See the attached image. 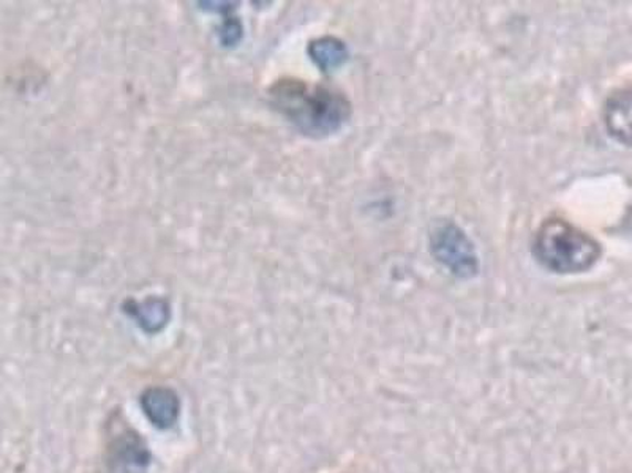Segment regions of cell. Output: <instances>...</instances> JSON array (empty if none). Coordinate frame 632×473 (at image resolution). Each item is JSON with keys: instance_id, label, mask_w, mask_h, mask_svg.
Wrapping results in <instances>:
<instances>
[{"instance_id": "6da1fadb", "label": "cell", "mask_w": 632, "mask_h": 473, "mask_svg": "<svg viewBox=\"0 0 632 473\" xmlns=\"http://www.w3.org/2000/svg\"><path fill=\"white\" fill-rule=\"evenodd\" d=\"M269 99L273 109L313 138L334 135L351 117V103L342 92L296 77L276 81L269 88Z\"/></svg>"}, {"instance_id": "7a4b0ae2", "label": "cell", "mask_w": 632, "mask_h": 473, "mask_svg": "<svg viewBox=\"0 0 632 473\" xmlns=\"http://www.w3.org/2000/svg\"><path fill=\"white\" fill-rule=\"evenodd\" d=\"M531 253L542 269L557 275L589 272L602 256L601 243L563 218H547L536 229Z\"/></svg>"}, {"instance_id": "3957f363", "label": "cell", "mask_w": 632, "mask_h": 473, "mask_svg": "<svg viewBox=\"0 0 632 473\" xmlns=\"http://www.w3.org/2000/svg\"><path fill=\"white\" fill-rule=\"evenodd\" d=\"M432 256L438 264L460 280L475 278L480 264L475 243L454 221H439L431 232Z\"/></svg>"}, {"instance_id": "277c9868", "label": "cell", "mask_w": 632, "mask_h": 473, "mask_svg": "<svg viewBox=\"0 0 632 473\" xmlns=\"http://www.w3.org/2000/svg\"><path fill=\"white\" fill-rule=\"evenodd\" d=\"M151 463V453L142 434L131 427H114L108 435V464L113 473H142Z\"/></svg>"}, {"instance_id": "5b68a950", "label": "cell", "mask_w": 632, "mask_h": 473, "mask_svg": "<svg viewBox=\"0 0 632 473\" xmlns=\"http://www.w3.org/2000/svg\"><path fill=\"white\" fill-rule=\"evenodd\" d=\"M144 416L158 430L175 427L180 416V398L173 388L154 386L146 388L139 397Z\"/></svg>"}, {"instance_id": "8992f818", "label": "cell", "mask_w": 632, "mask_h": 473, "mask_svg": "<svg viewBox=\"0 0 632 473\" xmlns=\"http://www.w3.org/2000/svg\"><path fill=\"white\" fill-rule=\"evenodd\" d=\"M602 118L612 139L632 147V84L613 92L605 102Z\"/></svg>"}, {"instance_id": "52a82bcc", "label": "cell", "mask_w": 632, "mask_h": 473, "mask_svg": "<svg viewBox=\"0 0 632 473\" xmlns=\"http://www.w3.org/2000/svg\"><path fill=\"white\" fill-rule=\"evenodd\" d=\"M310 55L323 72H331V70L345 64L346 59H349V50H346L345 43L340 42L334 36H324V39L310 44Z\"/></svg>"}, {"instance_id": "ba28073f", "label": "cell", "mask_w": 632, "mask_h": 473, "mask_svg": "<svg viewBox=\"0 0 632 473\" xmlns=\"http://www.w3.org/2000/svg\"><path fill=\"white\" fill-rule=\"evenodd\" d=\"M133 314H135L144 330L157 332L165 327L169 316V308L164 301H147L143 305L136 306Z\"/></svg>"}]
</instances>
